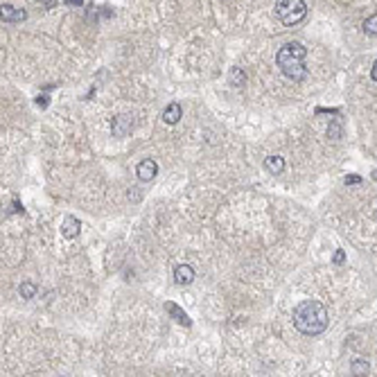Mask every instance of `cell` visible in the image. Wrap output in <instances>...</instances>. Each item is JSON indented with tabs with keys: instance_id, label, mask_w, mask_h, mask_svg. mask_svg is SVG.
Returning <instances> with one entry per match:
<instances>
[{
	"instance_id": "cell-15",
	"label": "cell",
	"mask_w": 377,
	"mask_h": 377,
	"mask_svg": "<svg viewBox=\"0 0 377 377\" xmlns=\"http://www.w3.org/2000/svg\"><path fill=\"white\" fill-rule=\"evenodd\" d=\"M363 32H366L368 37H375L377 39V14L368 16V19L363 21Z\"/></svg>"
},
{
	"instance_id": "cell-4",
	"label": "cell",
	"mask_w": 377,
	"mask_h": 377,
	"mask_svg": "<svg viewBox=\"0 0 377 377\" xmlns=\"http://www.w3.org/2000/svg\"><path fill=\"white\" fill-rule=\"evenodd\" d=\"M111 131H113L115 138H127L129 133L133 131V118H129V115H118V118H113Z\"/></svg>"
},
{
	"instance_id": "cell-13",
	"label": "cell",
	"mask_w": 377,
	"mask_h": 377,
	"mask_svg": "<svg viewBox=\"0 0 377 377\" xmlns=\"http://www.w3.org/2000/svg\"><path fill=\"white\" fill-rule=\"evenodd\" d=\"M228 82H231L233 86H244V84H246V73L242 68H233L231 75H228Z\"/></svg>"
},
{
	"instance_id": "cell-5",
	"label": "cell",
	"mask_w": 377,
	"mask_h": 377,
	"mask_svg": "<svg viewBox=\"0 0 377 377\" xmlns=\"http://www.w3.org/2000/svg\"><path fill=\"white\" fill-rule=\"evenodd\" d=\"M136 174L140 181H151V178L158 174V163L154 158H142L136 167Z\"/></svg>"
},
{
	"instance_id": "cell-12",
	"label": "cell",
	"mask_w": 377,
	"mask_h": 377,
	"mask_svg": "<svg viewBox=\"0 0 377 377\" xmlns=\"http://www.w3.org/2000/svg\"><path fill=\"white\" fill-rule=\"evenodd\" d=\"M368 370H370V363H368L366 359H354V361L350 363V372H352V375H368Z\"/></svg>"
},
{
	"instance_id": "cell-18",
	"label": "cell",
	"mask_w": 377,
	"mask_h": 377,
	"mask_svg": "<svg viewBox=\"0 0 377 377\" xmlns=\"http://www.w3.org/2000/svg\"><path fill=\"white\" fill-rule=\"evenodd\" d=\"M34 102H37V106H39V109H46V106H48V102H50V97H48V95H39Z\"/></svg>"
},
{
	"instance_id": "cell-10",
	"label": "cell",
	"mask_w": 377,
	"mask_h": 377,
	"mask_svg": "<svg viewBox=\"0 0 377 377\" xmlns=\"http://www.w3.org/2000/svg\"><path fill=\"white\" fill-rule=\"evenodd\" d=\"M165 309H167V312L172 314V316H174V321H176V323H181V325H185V327H190V325H192L190 316H187V314L183 312V309L178 307L176 303H165Z\"/></svg>"
},
{
	"instance_id": "cell-2",
	"label": "cell",
	"mask_w": 377,
	"mask_h": 377,
	"mask_svg": "<svg viewBox=\"0 0 377 377\" xmlns=\"http://www.w3.org/2000/svg\"><path fill=\"white\" fill-rule=\"evenodd\" d=\"M305 55H307V50H305L300 43H294V41L285 43L276 55V64H278V68H280V73L285 75L287 79H291V82H303V79L307 77Z\"/></svg>"
},
{
	"instance_id": "cell-20",
	"label": "cell",
	"mask_w": 377,
	"mask_h": 377,
	"mask_svg": "<svg viewBox=\"0 0 377 377\" xmlns=\"http://www.w3.org/2000/svg\"><path fill=\"white\" fill-rule=\"evenodd\" d=\"M370 77H372V79H375V82H377V61H375V64H372V70H370Z\"/></svg>"
},
{
	"instance_id": "cell-14",
	"label": "cell",
	"mask_w": 377,
	"mask_h": 377,
	"mask_svg": "<svg viewBox=\"0 0 377 377\" xmlns=\"http://www.w3.org/2000/svg\"><path fill=\"white\" fill-rule=\"evenodd\" d=\"M37 285H34V282H23V285L19 287V294L23 296L25 300H30V298H34V296H37Z\"/></svg>"
},
{
	"instance_id": "cell-11",
	"label": "cell",
	"mask_w": 377,
	"mask_h": 377,
	"mask_svg": "<svg viewBox=\"0 0 377 377\" xmlns=\"http://www.w3.org/2000/svg\"><path fill=\"white\" fill-rule=\"evenodd\" d=\"M264 169L269 174H282L285 172V158L282 156H267L264 158Z\"/></svg>"
},
{
	"instance_id": "cell-17",
	"label": "cell",
	"mask_w": 377,
	"mask_h": 377,
	"mask_svg": "<svg viewBox=\"0 0 377 377\" xmlns=\"http://www.w3.org/2000/svg\"><path fill=\"white\" fill-rule=\"evenodd\" d=\"M345 262V253H343V249H336L334 251V255H332V264H343Z\"/></svg>"
},
{
	"instance_id": "cell-7",
	"label": "cell",
	"mask_w": 377,
	"mask_h": 377,
	"mask_svg": "<svg viewBox=\"0 0 377 377\" xmlns=\"http://www.w3.org/2000/svg\"><path fill=\"white\" fill-rule=\"evenodd\" d=\"M79 231H82V222H79L77 217H66L64 224H61V233H64V237H68V240H75V237L79 235Z\"/></svg>"
},
{
	"instance_id": "cell-16",
	"label": "cell",
	"mask_w": 377,
	"mask_h": 377,
	"mask_svg": "<svg viewBox=\"0 0 377 377\" xmlns=\"http://www.w3.org/2000/svg\"><path fill=\"white\" fill-rule=\"evenodd\" d=\"M327 136H330L332 140H339V138H341V127H339V122H332L330 127H327Z\"/></svg>"
},
{
	"instance_id": "cell-9",
	"label": "cell",
	"mask_w": 377,
	"mask_h": 377,
	"mask_svg": "<svg viewBox=\"0 0 377 377\" xmlns=\"http://www.w3.org/2000/svg\"><path fill=\"white\" fill-rule=\"evenodd\" d=\"M183 115V109L178 102H172V104H167V109L163 111V122L165 124H176L178 120H181Z\"/></svg>"
},
{
	"instance_id": "cell-8",
	"label": "cell",
	"mask_w": 377,
	"mask_h": 377,
	"mask_svg": "<svg viewBox=\"0 0 377 377\" xmlns=\"http://www.w3.org/2000/svg\"><path fill=\"white\" fill-rule=\"evenodd\" d=\"M3 21L5 23H21V21L28 19V14H25L23 10H16L14 5H3Z\"/></svg>"
},
{
	"instance_id": "cell-3",
	"label": "cell",
	"mask_w": 377,
	"mask_h": 377,
	"mask_svg": "<svg viewBox=\"0 0 377 377\" xmlns=\"http://www.w3.org/2000/svg\"><path fill=\"white\" fill-rule=\"evenodd\" d=\"M276 16L280 19L282 25L291 28V25H298L307 16V5H305L303 0H278Z\"/></svg>"
},
{
	"instance_id": "cell-6",
	"label": "cell",
	"mask_w": 377,
	"mask_h": 377,
	"mask_svg": "<svg viewBox=\"0 0 377 377\" xmlns=\"http://www.w3.org/2000/svg\"><path fill=\"white\" fill-rule=\"evenodd\" d=\"M174 282L176 285H190V282H195V269L190 264H178L174 269Z\"/></svg>"
},
{
	"instance_id": "cell-19",
	"label": "cell",
	"mask_w": 377,
	"mask_h": 377,
	"mask_svg": "<svg viewBox=\"0 0 377 377\" xmlns=\"http://www.w3.org/2000/svg\"><path fill=\"white\" fill-rule=\"evenodd\" d=\"M361 181V176H345V183H350V185H352V183H359Z\"/></svg>"
},
{
	"instance_id": "cell-1",
	"label": "cell",
	"mask_w": 377,
	"mask_h": 377,
	"mask_svg": "<svg viewBox=\"0 0 377 377\" xmlns=\"http://www.w3.org/2000/svg\"><path fill=\"white\" fill-rule=\"evenodd\" d=\"M327 323H330L327 309L318 300H303V303H298L294 307V327L300 334L316 336L321 332H325Z\"/></svg>"
}]
</instances>
